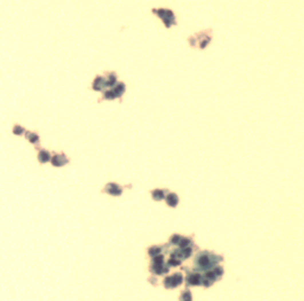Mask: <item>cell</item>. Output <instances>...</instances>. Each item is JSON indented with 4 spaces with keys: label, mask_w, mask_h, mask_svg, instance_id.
Wrapping results in <instances>:
<instances>
[{
    "label": "cell",
    "mask_w": 304,
    "mask_h": 301,
    "mask_svg": "<svg viewBox=\"0 0 304 301\" xmlns=\"http://www.w3.org/2000/svg\"><path fill=\"white\" fill-rule=\"evenodd\" d=\"M220 261H222V257L220 256L213 255V253H209V252H201L195 258V265L197 268V270L206 271V270H209V269H213Z\"/></svg>",
    "instance_id": "obj_1"
},
{
    "label": "cell",
    "mask_w": 304,
    "mask_h": 301,
    "mask_svg": "<svg viewBox=\"0 0 304 301\" xmlns=\"http://www.w3.org/2000/svg\"><path fill=\"white\" fill-rule=\"evenodd\" d=\"M191 253H193V250H191V248H189V247L181 248L178 250L173 251L171 257H170V261H169V265H172V267L179 265L182 261H184L191 256Z\"/></svg>",
    "instance_id": "obj_2"
},
{
    "label": "cell",
    "mask_w": 304,
    "mask_h": 301,
    "mask_svg": "<svg viewBox=\"0 0 304 301\" xmlns=\"http://www.w3.org/2000/svg\"><path fill=\"white\" fill-rule=\"evenodd\" d=\"M182 282H183V276H182V274L177 273V274H173L171 276H167L164 280V286H165V288L172 289V288H176L177 286H179Z\"/></svg>",
    "instance_id": "obj_3"
},
{
    "label": "cell",
    "mask_w": 304,
    "mask_h": 301,
    "mask_svg": "<svg viewBox=\"0 0 304 301\" xmlns=\"http://www.w3.org/2000/svg\"><path fill=\"white\" fill-rule=\"evenodd\" d=\"M187 283H188V286L189 284H191V286H200V284H202V275L198 273L190 274L187 277Z\"/></svg>",
    "instance_id": "obj_4"
},
{
    "label": "cell",
    "mask_w": 304,
    "mask_h": 301,
    "mask_svg": "<svg viewBox=\"0 0 304 301\" xmlns=\"http://www.w3.org/2000/svg\"><path fill=\"white\" fill-rule=\"evenodd\" d=\"M151 271H153L157 275H162L169 271V267L165 265L164 262H159V263H153L151 267Z\"/></svg>",
    "instance_id": "obj_5"
},
{
    "label": "cell",
    "mask_w": 304,
    "mask_h": 301,
    "mask_svg": "<svg viewBox=\"0 0 304 301\" xmlns=\"http://www.w3.org/2000/svg\"><path fill=\"white\" fill-rule=\"evenodd\" d=\"M105 191L110 194V195H115V196H119V195H121L123 193V188L118 186L117 183H108L107 187L105 188Z\"/></svg>",
    "instance_id": "obj_6"
},
{
    "label": "cell",
    "mask_w": 304,
    "mask_h": 301,
    "mask_svg": "<svg viewBox=\"0 0 304 301\" xmlns=\"http://www.w3.org/2000/svg\"><path fill=\"white\" fill-rule=\"evenodd\" d=\"M51 163L52 165H55V167H62V165H64L68 163V158L61 154V155H55L52 157V160H51Z\"/></svg>",
    "instance_id": "obj_7"
},
{
    "label": "cell",
    "mask_w": 304,
    "mask_h": 301,
    "mask_svg": "<svg viewBox=\"0 0 304 301\" xmlns=\"http://www.w3.org/2000/svg\"><path fill=\"white\" fill-rule=\"evenodd\" d=\"M166 204L169 205L170 207H176V206L178 205V196L175 193H170L166 196Z\"/></svg>",
    "instance_id": "obj_8"
},
{
    "label": "cell",
    "mask_w": 304,
    "mask_h": 301,
    "mask_svg": "<svg viewBox=\"0 0 304 301\" xmlns=\"http://www.w3.org/2000/svg\"><path fill=\"white\" fill-rule=\"evenodd\" d=\"M105 87H107V86H106V80H105V79H102V77H98L96 80L94 81L93 88H94L95 91H102L103 88H105Z\"/></svg>",
    "instance_id": "obj_9"
},
{
    "label": "cell",
    "mask_w": 304,
    "mask_h": 301,
    "mask_svg": "<svg viewBox=\"0 0 304 301\" xmlns=\"http://www.w3.org/2000/svg\"><path fill=\"white\" fill-rule=\"evenodd\" d=\"M152 198L156 201H161L163 199H165V191H162V189H155L152 192Z\"/></svg>",
    "instance_id": "obj_10"
},
{
    "label": "cell",
    "mask_w": 304,
    "mask_h": 301,
    "mask_svg": "<svg viewBox=\"0 0 304 301\" xmlns=\"http://www.w3.org/2000/svg\"><path fill=\"white\" fill-rule=\"evenodd\" d=\"M38 160L41 163H46V162H49L50 161V154L45 151V150H42L41 153L38 154Z\"/></svg>",
    "instance_id": "obj_11"
},
{
    "label": "cell",
    "mask_w": 304,
    "mask_h": 301,
    "mask_svg": "<svg viewBox=\"0 0 304 301\" xmlns=\"http://www.w3.org/2000/svg\"><path fill=\"white\" fill-rule=\"evenodd\" d=\"M114 92V94L117 95V98L119 97H121L123 95V93L125 92V85L124 83H118L115 87H113V89H112Z\"/></svg>",
    "instance_id": "obj_12"
},
{
    "label": "cell",
    "mask_w": 304,
    "mask_h": 301,
    "mask_svg": "<svg viewBox=\"0 0 304 301\" xmlns=\"http://www.w3.org/2000/svg\"><path fill=\"white\" fill-rule=\"evenodd\" d=\"M161 252H162V248L161 247H153V248H150L149 249V255L151 257H155V256L159 255Z\"/></svg>",
    "instance_id": "obj_13"
},
{
    "label": "cell",
    "mask_w": 304,
    "mask_h": 301,
    "mask_svg": "<svg viewBox=\"0 0 304 301\" xmlns=\"http://www.w3.org/2000/svg\"><path fill=\"white\" fill-rule=\"evenodd\" d=\"M178 245H179V248H187V247H189V245H191V239H189V238H183V237H181Z\"/></svg>",
    "instance_id": "obj_14"
},
{
    "label": "cell",
    "mask_w": 304,
    "mask_h": 301,
    "mask_svg": "<svg viewBox=\"0 0 304 301\" xmlns=\"http://www.w3.org/2000/svg\"><path fill=\"white\" fill-rule=\"evenodd\" d=\"M179 299L183 300V301H190L191 300V293L189 290H185L184 293H182V295H181Z\"/></svg>",
    "instance_id": "obj_15"
},
{
    "label": "cell",
    "mask_w": 304,
    "mask_h": 301,
    "mask_svg": "<svg viewBox=\"0 0 304 301\" xmlns=\"http://www.w3.org/2000/svg\"><path fill=\"white\" fill-rule=\"evenodd\" d=\"M26 138L31 142V143H37V142H38V136L36 133H27Z\"/></svg>",
    "instance_id": "obj_16"
},
{
    "label": "cell",
    "mask_w": 304,
    "mask_h": 301,
    "mask_svg": "<svg viewBox=\"0 0 304 301\" xmlns=\"http://www.w3.org/2000/svg\"><path fill=\"white\" fill-rule=\"evenodd\" d=\"M179 239H181V236H178V234H175V236H172V237H171L170 242H171V244L178 245V243H179Z\"/></svg>",
    "instance_id": "obj_17"
},
{
    "label": "cell",
    "mask_w": 304,
    "mask_h": 301,
    "mask_svg": "<svg viewBox=\"0 0 304 301\" xmlns=\"http://www.w3.org/2000/svg\"><path fill=\"white\" fill-rule=\"evenodd\" d=\"M13 132H14V134H21V133H24V129L21 128V126H14V129H13Z\"/></svg>",
    "instance_id": "obj_18"
}]
</instances>
